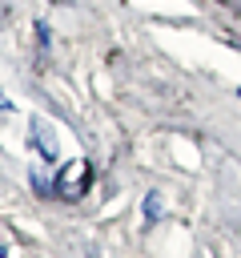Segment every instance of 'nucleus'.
<instances>
[{"label": "nucleus", "mask_w": 241, "mask_h": 258, "mask_svg": "<svg viewBox=\"0 0 241 258\" xmlns=\"http://www.w3.org/2000/svg\"><path fill=\"white\" fill-rule=\"evenodd\" d=\"M88 185H92V161H88V157H72V161H64V169L56 173V181H52V198H68V202H76V198L88 194Z\"/></svg>", "instance_id": "1"}, {"label": "nucleus", "mask_w": 241, "mask_h": 258, "mask_svg": "<svg viewBox=\"0 0 241 258\" xmlns=\"http://www.w3.org/2000/svg\"><path fill=\"white\" fill-rule=\"evenodd\" d=\"M0 258H4V246H0Z\"/></svg>", "instance_id": "4"}, {"label": "nucleus", "mask_w": 241, "mask_h": 258, "mask_svg": "<svg viewBox=\"0 0 241 258\" xmlns=\"http://www.w3.org/2000/svg\"><path fill=\"white\" fill-rule=\"evenodd\" d=\"M145 214H149V222H157V214H161V198H157V194L145 198Z\"/></svg>", "instance_id": "3"}, {"label": "nucleus", "mask_w": 241, "mask_h": 258, "mask_svg": "<svg viewBox=\"0 0 241 258\" xmlns=\"http://www.w3.org/2000/svg\"><path fill=\"white\" fill-rule=\"evenodd\" d=\"M32 141H36L44 161H56V137H52V125L44 117H32Z\"/></svg>", "instance_id": "2"}]
</instances>
